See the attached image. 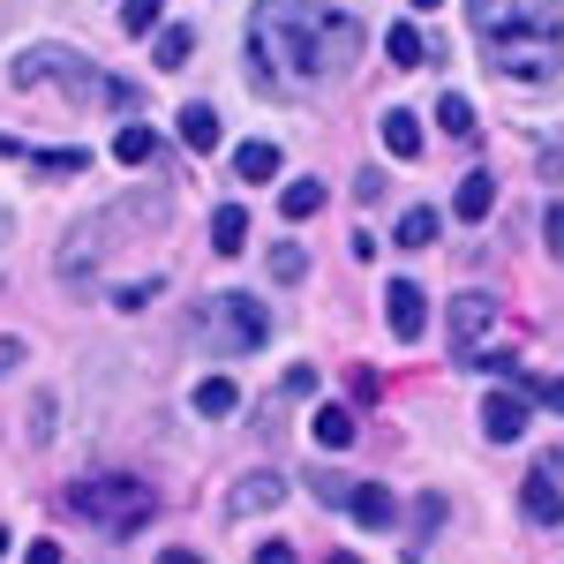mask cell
<instances>
[{"label": "cell", "mask_w": 564, "mask_h": 564, "mask_svg": "<svg viewBox=\"0 0 564 564\" xmlns=\"http://www.w3.org/2000/svg\"><path fill=\"white\" fill-rule=\"evenodd\" d=\"M234 174H241V181H271V174H279V143H263V135H257V143H241V151H234Z\"/></svg>", "instance_id": "ffe728a7"}, {"label": "cell", "mask_w": 564, "mask_h": 564, "mask_svg": "<svg viewBox=\"0 0 564 564\" xmlns=\"http://www.w3.org/2000/svg\"><path fill=\"white\" fill-rule=\"evenodd\" d=\"M520 505H527V520H534V527H564V481H557V467H550V459L527 475Z\"/></svg>", "instance_id": "9c48e42d"}, {"label": "cell", "mask_w": 564, "mask_h": 564, "mask_svg": "<svg viewBox=\"0 0 564 564\" xmlns=\"http://www.w3.org/2000/svg\"><path fill=\"white\" fill-rule=\"evenodd\" d=\"M279 497H286V475H271V467H257V475H241V481H234L226 512H234V520H249V512H271Z\"/></svg>", "instance_id": "30bf717a"}, {"label": "cell", "mask_w": 564, "mask_h": 564, "mask_svg": "<svg viewBox=\"0 0 564 564\" xmlns=\"http://www.w3.org/2000/svg\"><path fill=\"white\" fill-rule=\"evenodd\" d=\"M279 212H286V218H316V212H324V181H286V196H279Z\"/></svg>", "instance_id": "7402d4cb"}, {"label": "cell", "mask_w": 564, "mask_h": 564, "mask_svg": "<svg viewBox=\"0 0 564 564\" xmlns=\"http://www.w3.org/2000/svg\"><path fill=\"white\" fill-rule=\"evenodd\" d=\"M302 271H308V257H302V249H271V279H279V286H294Z\"/></svg>", "instance_id": "83f0119b"}, {"label": "cell", "mask_w": 564, "mask_h": 564, "mask_svg": "<svg viewBox=\"0 0 564 564\" xmlns=\"http://www.w3.org/2000/svg\"><path fill=\"white\" fill-rule=\"evenodd\" d=\"M0 151H8V159H31L39 174H84L90 166L84 151H23V143H8V135H0Z\"/></svg>", "instance_id": "ac0fdd59"}, {"label": "cell", "mask_w": 564, "mask_h": 564, "mask_svg": "<svg viewBox=\"0 0 564 564\" xmlns=\"http://www.w3.org/2000/svg\"><path fill=\"white\" fill-rule=\"evenodd\" d=\"M542 399H550V406L564 414V377H557V384H542Z\"/></svg>", "instance_id": "e575fe53"}, {"label": "cell", "mask_w": 564, "mask_h": 564, "mask_svg": "<svg viewBox=\"0 0 564 564\" xmlns=\"http://www.w3.org/2000/svg\"><path fill=\"white\" fill-rule=\"evenodd\" d=\"M436 527H444V497H422V505H414V550H406V557H422V550H430Z\"/></svg>", "instance_id": "d4e9b609"}, {"label": "cell", "mask_w": 564, "mask_h": 564, "mask_svg": "<svg viewBox=\"0 0 564 564\" xmlns=\"http://www.w3.org/2000/svg\"><path fill=\"white\" fill-rule=\"evenodd\" d=\"M384 151H391V159H422V121L391 106V113H384Z\"/></svg>", "instance_id": "e0dca14e"}, {"label": "cell", "mask_w": 564, "mask_h": 564, "mask_svg": "<svg viewBox=\"0 0 564 564\" xmlns=\"http://www.w3.org/2000/svg\"><path fill=\"white\" fill-rule=\"evenodd\" d=\"M308 436H316L324 452H347V444H354L361 430H354V414H347V406H316V422H308Z\"/></svg>", "instance_id": "5bb4252c"}, {"label": "cell", "mask_w": 564, "mask_h": 564, "mask_svg": "<svg viewBox=\"0 0 564 564\" xmlns=\"http://www.w3.org/2000/svg\"><path fill=\"white\" fill-rule=\"evenodd\" d=\"M23 564H61V542H31V557Z\"/></svg>", "instance_id": "1f68e13d"}, {"label": "cell", "mask_w": 564, "mask_h": 564, "mask_svg": "<svg viewBox=\"0 0 564 564\" xmlns=\"http://www.w3.org/2000/svg\"><path fill=\"white\" fill-rule=\"evenodd\" d=\"M436 226H444V218H436L430 204H414V212H399V249H430V241H436Z\"/></svg>", "instance_id": "44dd1931"}, {"label": "cell", "mask_w": 564, "mask_h": 564, "mask_svg": "<svg viewBox=\"0 0 564 564\" xmlns=\"http://www.w3.org/2000/svg\"><path fill=\"white\" fill-rule=\"evenodd\" d=\"M347 512H354L361 527H391V520H399V497H391V489H377V481H354Z\"/></svg>", "instance_id": "8fae6325"}, {"label": "cell", "mask_w": 564, "mask_h": 564, "mask_svg": "<svg viewBox=\"0 0 564 564\" xmlns=\"http://www.w3.org/2000/svg\"><path fill=\"white\" fill-rule=\"evenodd\" d=\"M151 505H159V489H143L135 475H90L68 489V512L90 520L98 534H135V527L151 520Z\"/></svg>", "instance_id": "3957f363"}, {"label": "cell", "mask_w": 564, "mask_h": 564, "mask_svg": "<svg viewBox=\"0 0 564 564\" xmlns=\"http://www.w3.org/2000/svg\"><path fill=\"white\" fill-rule=\"evenodd\" d=\"M241 241H249V212H241V204H218L212 212V249L218 257H241Z\"/></svg>", "instance_id": "7c38bea8"}, {"label": "cell", "mask_w": 564, "mask_h": 564, "mask_svg": "<svg viewBox=\"0 0 564 564\" xmlns=\"http://www.w3.org/2000/svg\"><path fill=\"white\" fill-rule=\"evenodd\" d=\"M15 361H23V339H0V377H8Z\"/></svg>", "instance_id": "d6a6232c"}, {"label": "cell", "mask_w": 564, "mask_h": 564, "mask_svg": "<svg viewBox=\"0 0 564 564\" xmlns=\"http://www.w3.org/2000/svg\"><path fill=\"white\" fill-rule=\"evenodd\" d=\"M384 324H391V339H399V347H414V339L430 332V302H422V286H414V279H391V286H384Z\"/></svg>", "instance_id": "8992f818"}, {"label": "cell", "mask_w": 564, "mask_h": 564, "mask_svg": "<svg viewBox=\"0 0 564 564\" xmlns=\"http://www.w3.org/2000/svg\"><path fill=\"white\" fill-rule=\"evenodd\" d=\"M489 324H497V302H489V294H459V302H452V361H475V347L489 339Z\"/></svg>", "instance_id": "52a82bcc"}, {"label": "cell", "mask_w": 564, "mask_h": 564, "mask_svg": "<svg viewBox=\"0 0 564 564\" xmlns=\"http://www.w3.org/2000/svg\"><path fill=\"white\" fill-rule=\"evenodd\" d=\"M257 564H302V557H294V542H263Z\"/></svg>", "instance_id": "f546056e"}, {"label": "cell", "mask_w": 564, "mask_h": 564, "mask_svg": "<svg viewBox=\"0 0 564 564\" xmlns=\"http://www.w3.org/2000/svg\"><path fill=\"white\" fill-rule=\"evenodd\" d=\"M234 406H241V384H234V377H204V384H196V414H204V422H226Z\"/></svg>", "instance_id": "9a60e30c"}, {"label": "cell", "mask_w": 564, "mask_h": 564, "mask_svg": "<svg viewBox=\"0 0 564 564\" xmlns=\"http://www.w3.org/2000/svg\"><path fill=\"white\" fill-rule=\"evenodd\" d=\"M0 557H8V527H0Z\"/></svg>", "instance_id": "8d00e7d4"}, {"label": "cell", "mask_w": 564, "mask_h": 564, "mask_svg": "<svg viewBox=\"0 0 564 564\" xmlns=\"http://www.w3.org/2000/svg\"><path fill=\"white\" fill-rule=\"evenodd\" d=\"M542 234H550V249H564V204H550V218H542Z\"/></svg>", "instance_id": "4dcf8cb0"}, {"label": "cell", "mask_w": 564, "mask_h": 564, "mask_svg": "<svg viewBox=\"0 0 564 564\" xmlns=\"http://www.w3.org/2000/svg\"><path fill=\"white\" fill-rule=\"evenodd\" d=\"M384 53H391V68H422V61H430V39H422L414 23H391V31H384Z\"/></svg>", "instance_id": "2e32d148"}, {"label": "cell", "mask_w": 564, "mask_h": 564, "mask_svg": "<svg viewBox=\"0 0 564 564\" xmlns=\"http://www.w3.org/2000/svg\"><path fill=\"white\" fill-rule=\"evenodd\" d=\"M489 204H497V181H489V174H467V181H459V196H452V212L467 218V226L489 218Z\"/></svg>", "instance_id": "d6986e66"}, {"label": "cell", "mask_w": 564, "mask_h": 564, "mask_svg": "<svg viewBox=\"0 0 564 564\" xmlns=\"http://www.w3.org/2000/svg\"><path fill=\"white\" fill-rule=\"evenodd\" d=\"M181 143L188 151H218V106H204V98L181 106Z\"/></svg>", "instance_id": "4fadbf2b"}, {"label": "cell", "mask_w": 564, "mask_h": 564, "mask_svg": "<svg viewBox=\"0 0 564 564\" xmlns=\"http://www.w3.org/2000/svg\"><path fill=\"white\" fill-rule=\"evenodd\" d=\"M481 436L489 444H520L527 436V391H489L481 399Z\"/></svg>", "instance_id": "ba28073f"}, {"label": "cell", "mask_w": 564, "mask_h": 564, "mask_svg": "<svg viewBox=\"0 0 564 564\" xmlns=\"http://www.w3.org/2000/svg\"><path fill=\"white\" fill-rule=\"evenodd\" d=\"M414 8H436V0H414Z\"/></svg>", "instance_id": "74e56055"}, {"label": "cell", "mask_w": 564, "mask_h": 564, "mask_svg": "<svg viewBox=\"0 0 564 564\" xmlns=\"http://www.w3.org/2000/svg\"><path fill=\"white\" fill-rule=\"evenodd\" d=\"M15 84H68L76 98H106V106H135V84H121V76H90V61H76L68 45H31L23 61H15Z\"/></svg>", "instance_id": "277c9868"}, {"label": "cell", "mask_w": 564, "mask_h": 564, "mask_svg": "<svg viewBox=\"0 0 564 564\" xmlns=\"http://www.w3.org/2000/svg\"><path fill=\"white\" fill-rule=\"evenodd\" d=\"M159 564H204L196 550H159Z\"/></svg>", "instance_id": "836d02e7"}, {"label": "cell", "mask_w": 564, "mask_h": 564, "mask_svg": "<svg viewBox=\"0 0 564 564\" xmlns=\"http://www.w3.org/2000/svg\"><path fill=\"white\" fill-rule=\"evenodd\" d=\"M308 489H316V497H324L332 512H339V505H347V497H354V481H339V475H308Z\"/></svg>", "instance_id": "f1b7e54d"}, {"label": "cell", "mask_w": 564, "mask_h": 564, "mask_svg": "<svg viewBox=\"0 0 564 564\" xmlns=\"http://www.w3.org/2000/svg\"><path fill=\"white\" fill-rule=\"evenodd\" d=\"M196 339L218 354H257L263 339H271V308L257 302V294H218V302H204V316H196Z\"/></svg>", "instance_id": "5b68a950"}, {"label": "cell", "mask_w": 564, "mask_h": 564, "mask_svg": "<svg viewBox=\"0 0 564 564\" xmlns=\"http://www.w3.org/2000/svg\"><path fill=\"white\" fill-rule=\"evenodd\" d=\"M354 53H361V23L332 0H257V15H249V61L286 84L347 76Z\"/></svg>", "instance_id": "6da1fadb"}, {"label": "cell", "mask_w": 564, "mask_h": 564, "mask_svg": "<svg viewBox=\"0 0 564 564\" xmlns=\"http://www.w3.org/2000/svg\"><path fill=\"white\" fill-rule=\"evenodd\" d=\"M188 53H196V39H188L181 23H166V31H159V68H181Z\"/></svg>", "instance_id": "4316f807"}, {"label": "cell", "mask_w": 564, "mask_h": 564, "mask_svg": "<svg viewBox=\"0 0 564 564\" xmlns=\"http://www.w3.org/2000/svg\"><path fill=\"white\" fill-rule=\"evenodd\" d=\"M481 61L512 84H550L564 68V15L557 0H467Z\"/></svg>", "instance_id": "7a4b0ae2"}, {"label": "cell", "mask_w": 564, "mask_h": 564, "mask_svg": "<svg viewBox=\"0 0 564 564\" xmlns=\"http://www.w3.org/2000/svg\"><path fill=\"white\" fill-rule=\"evenodd\" d=\"M151 151H159V135L143 129V121H129V129L113 135V159H121V166H143V159H151Z\"/></svg>", "instance_id": "603a6c76"}, {"label": "cell", "mask_w": 564, "mask_h": 564, "mask_svg": "<svg viewBox=\"0 0 564 564\" xmlns=\"http://www.w3.org/2000/svg\"><path fill=\"white\" fill-rule=\"evenodd\" d=\"M324 564H361V557H347V550H339V557H324Z\"/></svg>", "instance_id": "d590c367"}, {"label": "cell", "mask_w": 564, "mask_h": 564, "mask_svg": "<svg viewBox=\"0 0 564 564\" xmlns=\"http://www.w3.org/2000/svg\"><path fill=\"white\" fill-rule=\"evenodd\" d=\"M159 15H166V0H129V8H121V31L151 39V31H159Z\"/></svg>", "instance_id": "484cf974"}, {"label": "cell", "mask_w": 564, "mask_h": 564, "mask_svg": "<svg viewBox=\"0 0 564 564\" xmlns=\"http://www.w3.org/2000/svg\"><path fill=\"white\" fill-rule=\"evenodd\" d=\"M436 121H444V135H475V106H467L459 90H444V98H436Z\"/></svg>", "instance_id": "cb8c5ba5"}]
</instances>
